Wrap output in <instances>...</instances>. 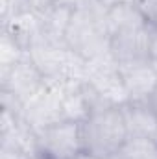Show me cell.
<instances>
[{
    "label": "cell",
    "instance_id": "obj_1",
    "mask_svg": "<svg viewBox=\"0 0 157 159\" xmlns=\"http://www.w3.org/2000/svg\"><path fill=\"white\" fill-rule=\"evenodd\" d=\"M83 154L94 159H115L129 133L120 107H107L81 122Z\"/></svg>",
    "mask_w": 157,
    "mask_h": 159
},
{
    "label": "cell",
    "instance_id": "obj_2",
    "mask_svg": "<svg viewBox=\"0 0 157 159\" xmlns=\"http://www.w3.org/2000/svg\"><path fill=\"white\" fill-rule=\"evenodd\" d=\"M107 9L104 6L92 9H78L72 13L65 43L85 61L109 54V26H107Z\"/></svg>",
    "mask_w": 157,
    "mask_h": 159
},
{
    "label": "cell",
    "instance_id": "obj_3",
    "mask_svg": "<svg viewBox=\"0 0 157 159\" xmlns=\"http://www.w3.org/2000/svg\"><path fill=\"white\" fill-rule=\"evenodd\" d=\"M83 154L81 122L59 120L35 131V156L39 159H78Z\"/></svg>",
    "mask_w": 157,
    "mask_h": 159
},
{
    "label": "cell",
    "instance_id": "obj_4",
    "mask_svg": "<svg viewBox=\"0 0 157 159\" xmlns=\"http://www.w3.org/2000/svg\"><path fill=\"white\" fill-rule=\"evenodd\" d=\"M43 83H44V78L35 67L28 50L15 65L2 69V89L15 94L22 104H26L39 91Z\"/></svg>",
    "mask_w": 157,
    "mask_h": 159
},
{
    "label": "cell",
    "instance_id": "obj_5",
    "mask_svg": "<svg viewBox=\"0 0 157 159\" xmlns=\"http://www.w3.org/2000/svg\"><path fill=\"white\" fill-rule=\"evenodd\" d=\"M109 54L113 56L120 70L139 65H148L150 56H148L146 26L142 30L113 34L109 41Z\"/></svg>",
    "mask_w": 157,
    "mask_h": 159
},
{
    "label": "cell",
    "instance_id": "obj_6",
    "mask_svg": "<svg viewBox=\"0 0 157 159\" xmlns=\"http://www.w3.org/2000/svg\"><path fill=\"white\" fill-rule=\"evenodd\" d=\"M120 74H122L128 102L129 104H146L152 91L157 85V72L154 70L152 63L124 69V70H120Z\"/></svg>",
    "mask_w": 157,
    "mask_h": 159
},
{
    "label": "cell",
    "instance_id": "obj_7",
    "mask_svg": "<svg viewBox=\"0 0 157 159\" xmlns=\"http://www.w3.org/2000/svg\"><path fill=\"white\" fill-rule=\"evenodd\" d=\"M129 137H154L157 131V115L148 104H124L120 106Z\"/></svg>",
    "mask_w": 157,
    "mask_h": 159
},
{
    "label": "cell",
    "instance_id": "obj_8",
    "mask_svg": "<svg viewBox=\"0 0 157 159\" xmlns=\"http://www.w3.org/2000/svg\"><path fill=\"white\" fill-rule=\"evenodd\" d=\"M107 26L109 34H120V32H133V30H142L146 26L137 4H120L111 9H107Z\"/></svg>",
    "mask_w": 157,
    "mask_h": 159
},
{
    "label": "cell",
    "instance_id": "obj_9",
    "mask_svg": "<svg viewBox=\"0 0 157 159\" xmlns=\"http://www.w3.org/2000/svg\"><path fill=\"white\" fill-rule=\"evenodd\" d=\"M115 159H157V141L154 137H128Z\"/></svg>",
    "mask_w": 157,
    "mask_h": 159
},
{
    "label": "cell",
    "instance_id": "obj_10",
    "mask_svg": "<svg viewBox=\"0 0 157 159\" xmlns=\"http://www.w3.org/2000/svg\"><path fill=\"white\" fill-rule=\"evenodd\" d=\"M144 22L150 26H157V0H137L135 2Z\"/></svg>",
    "mask_w": 157,
    "mask_h": 159
},
{
    "label": "cell",
    "instance_id": "obj_11",
    "mask_svg": "<svg viewBox=\"0 0 157 159\" xmlns=\"http://www.w3.org/2000/svg\"><path fill=\"white\" fill-rule=\"evenodd\" d=\"M59 4L67 6L69 9L72 11H78V9H92V7H100V0H61Z\"/></svg>",
    "mask_w": 157,
    "mask_h": 159
},
{
    "label": "cell",
    "instance_id": "obj_12",
    "mask_svg": "<svg viewBox=\"0 0 157 159\" xmlns=\"http://www.w3.org/2000/svg\"><path fill=\"white\" fill-rule=\"evenodd\" d=\"M146 39H148V56H150V61H157V26L146 24Z\"/></svg>",
    "mask_w": 157,
    "mask_h": 159
},
{
    "label": "cell",
    "instance_id": "obj_13",
    "mask_svg": "<svg viewBox=\"0 0 157 159\" xmlns=\"http://www.w3.org/2000/svg\"><path fill=\"white\" fill-rule=\"evenodd\" d=\"M0 159H34V156L28 154L26 150L15 148V146H2V150H0Z\"/></svg>",
    "mask_w": 157,
    "mask_h": 159
},
{
    "label": "cell",
    "instance_id": "obj_14",
    "mask_svg": "<svg viewBox=\"0 0 157 159\" xmlns=\"http://www.w3.org/2000/svg\"><path fill=\"white\" fill-rule=\"evenodd\" d=\"M59 2H61V0H28V6H30L32 11L39 13V11H44V9H48V7L59 4Z\"/></svg>",
    "mask_w": 157,
    "mask_h": 159
},
{
    "label": "cell",
    "instance_id": "obj_15",
    "mask_svg": "<svg viewBox=\"0 0 157 159\" xmlns=\"http://www.w3.org/2000/svg\"><path fill=\"white\" fill-rule=\"evenodd\" d=\"M137 0H100V4L105 7V9H111L115 6H120V4H133Z\"/></svg>",
    "mask_w": 157,
    "mask_h": 159
},
{
    "label": "cell",
    "instance_id": "obj_16",
    "mask_svg": "<svg viewBox=\"0 0 157 159\" xmlns=\"http://www.w3.org/2000/svg\"><path fill=\"white\" fill-rule=\"evenodd\" d=\"M146 104L150 106V109L157 115V85H155V89L152 91V94H150V98H148V102H146Z\"/></svg>",
    "mask_w": 157,
    "mask_h": 159
},
{
    "label": "cell",
    "instance_id": "obj_17",
    "mask_svg": "<svg viewBox=\"0 0 157 159\" xmlns=\"http://www.w3.org/2000/svg\"><path fill=\"white\" fill-rule=\"evenodd\" d=\"M150 63H152V67H154V70L157 72V61H150Z\"/></svg>",
    "mask_w": 157,
    "mask_h": 159
},
{
    "label": "cell",
    "instance_id": "obj_18",
    "mask_svg": "<svg viewBox=\"0 0 157 159\" xmlns=\"http://www.w3.org/2000/svg\"><path fill=\"white\" fill-rule=\"evenodd\" d=\"M154 139H155V141H157V131H155V135H154Z\"/></svg>",
    "mask_w": 157,
    "mask_h": 159
}]
</instances>
